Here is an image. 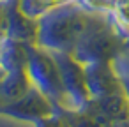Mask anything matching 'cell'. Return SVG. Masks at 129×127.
<instances>
[]
</instances>
